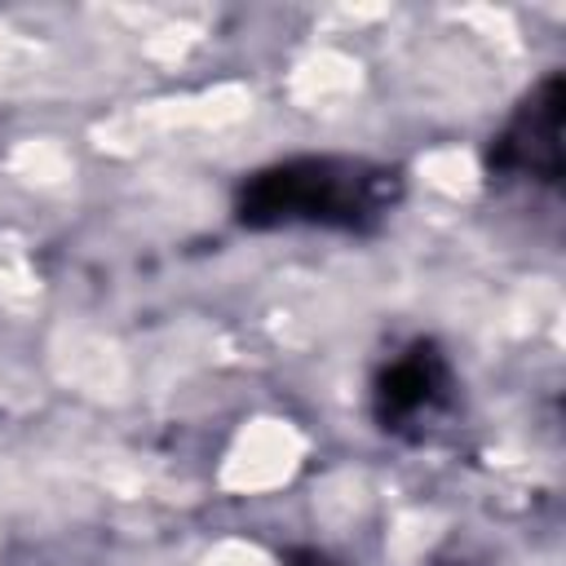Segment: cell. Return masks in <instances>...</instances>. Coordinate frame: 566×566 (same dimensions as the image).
Here are the masks:
<instances>
[{
  "label": "cell",
  "instance_id": "obj_1",
  "mask_svg": "<svg viewBox=\"0 0 566 566\" xmlns=\"http://www.w3.org/2000/svg\"><path fill=\"white\" fill-rule=\"evenodd\" d=\"M394 199V172L354 159H292L256 172L239 195L248 226H363Z\"/></svg>",
  "mask_w": 566,
  "mask_h": 566
},
{
  "label": "cell",
  "instance_id": "obj_2",
  "mask_svg": "<svg viewBox=\"0 0 566 566\" xmlns=\"http://www.w3.org/2000/svg\"><path fill=\"white\" fill-rule=\"evenodd\" d=\"M562 164V80H544V88L522 106L509 133L495 142V168L553 181Z\"/></svg>",
  "mask_w": 566,
  "mask_h": 566
},
{
  "label": "cell",
  "instance_id": "obj_3",
  "mask_svg": "<svg viewBox=\"0 0 566 566\" xmlns=\"http://www.w3.org/2000/svg\"><path fill=\"white\" fill-rule=\"evenodd\" d=\"M447 394V363L442 354H433L429 345L407 349L402 358H394L376 385V416L385 420V429H398L407 420L429 416Z\"/></svg>",
  "mask_w": 566,
  "mask_h": 566
},
{
  "label": "cell",
  "instance_id": "obj_4",
  "mask_svg": "<svg viewBox=\"0 0 566 566\" xmlns=\"http://www.w3.org/2000/svg\"><path fill=\"white\" fill-rule=\"evenodd\" d=\"M296 566H327V562H323V557H314V553H310V557H301V562H296Z\"/></svg>",
  "mask_w": 566,
  "mask_h": 566
}]
</instances>
